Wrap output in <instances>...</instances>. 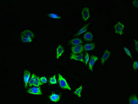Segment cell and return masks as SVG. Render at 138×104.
Returning <instances> with one entry per match:
<instances>
[{"instance_id": "cell-27", "label": "cell", "mask_w": 138, "mask_h": 104, "mask_svg": "<svg viewBox=\"0 0 138 104\" xmlns=\"http://www.w3.org/2000/svg\"><path fill=\"white\" fill-rule=\"evenodd\" d=\"M134 70H136L138 69V61H135L134 62L133 65Z\"/></svg>"}, {"instance_id": "cell-14", "label": "cell", "mask_w": 138, "mask_h": 104, "mask_svg": "<svg viewBox=\"0 0 138 104\" xmlns=\"http://www.w3.org/2000/svg\"><path fill=\"white\" fill-rule=\"evenodd\" d=\"M83 42L81 39L79 38H75L72 39L70 41V43L73 46L79 45H81Z\"/></svg>"}, {"instance_id": "cell-18", "label": "cell", "mask_w": 138, "mask_h": 104, "mask_svg": "<svg viewBox=\"0 0 138 104\" xmlns=\"http://www.w3.org/2000/svg\"><path fill=\"white\" fill-rule=\"evenodd\" d=\"M43 83H42L40 80V78L38 76H37L35 82H34L33 86H34L40 87V86L43 85Z\"/></svg>"}, {"instance_id": "cell-25", "label": "cell", "mask_w": 138, "mask_h": 104, "mask_svg": "<svg viewBox=\"0 0 138 104\" xmlns=\"http://www.w3.org/2000/svg\"><path fill=\"white\" fill-rule=\"evenodd\" d=\"M89 60V54L88 53H86V54L85 56V65L86 66L87 65L88 62Z\"/></svg>"}, {"instance_id": "cell-9", "label": "cell", "mask_w": 138, "mask_h": 104, "mask_svg": "<svg viewBox=\"0 0 138 104\" xmlns=\"http://www.w3.org/2000/svg\"><path fill=\"white\" fill-rule=\"evenodd\" d=\"M98 59V58L97 56L94 55L91 56L90 60L89 63V68L92 72H93V66L94 65L96 61Z\"/></svg>"}, {"instance_id": "cell-17", "label": "cell", "mask_w": 138, "mask_h": 104, "mask_svg": "<svg viewBox=\"0 0 138 104\" xmlns=\"http://www.w3.org/2000/svg\"><path fill=\"white\" fill-rule=\"evenodd\" d=\"M90 24V23L87 24L86 25H85L84 27L81 28L78 32L76 34V36H79V35L86 32L87 31V28H88V27Z\"/></svg>"}, {"instance_id": "cell-8", "label": "cell", "mask_w": 138, "mask_h": 104, "mask_svg": "<svg viewBox=\"0 0 138 104\" xmlns=\"http://www.w3.org/2000/svg\"><path fill=\"white\" fill-rule=\"evenodd\" d=\"M111 54V52L108 50H106L104 51L101 58V63L102 65H104L105 62L110 57Z\"/></svg>"}, {"instance_id": "cell-3", "label": "cell", "mask_w": 138, "mask_h": 104, "mask_svg": "<svg viewBox=\"0 0 138 104\" xmlns=\"http://www.w3.org/2000/svg\"><path fill=\"white\" fill-rule=\"evenodd\" d=\"M71 51L74 54H82L84 51V46L81 45L73 46L71 47Z\"/></svg>"}, {"instance_id": "cell-4", "label": "cell", "mask_w": 138, "mask_h": 104, "mask_svg": "<svg viewBox=\"0 0 138 104\" xmlns=\"http://www.w3.org/2000/svg\"><path fill=\"white\" fill-rule=\"evenodd\" d=\"M27 92L29 94L36 95H42V94L41 89L40 87L34 86L31 87L27 90Z\"/></svg>"}, {"instance_id": "cell-2", "label": "cell", "mask_w": 138, "mask_h": 104, "mask_svg": "<svg viewBox=\"0 0 138 104\" xmlns=\"http://www.w3.org/2000/svg\"><path fill=\"white\" fill-rule=\"evenodd\" d=\"M125 28V26L123 24L120 22L117 23L114 26L115 33L121 36L123 34V31Z\"/></svg>"}, {"instance_id": "cell-29", "label": "cell", "mask_w": 138, "mask_h": 104, "mask_svg": "<svg viewBox=\"0 0 138 104\" xmlns=\"http://www.w3.org/2000/svg\"><path fill=\"white\" fill-rule=\"evenodd\" d=\"M133 4L135 7H138V0H134L133 1Z\"/></svg>"}, {"instance_id": "cell-16", "label": "cell", "mask_w": 138, "mask_h": 104, "mask_svg": "<svg viewBox=\"0 0 138 104\" xmlns=\"http://www.w3.org/2000/svg\"><path fill=\"white\" fill-rule=\"evenodd\" d=\"M84 38L85 40L87 41H91L93 40L94 36L90 32H88L84 35Z\"/></svg>"}, {"instance_id": "cell-11", "label": "cell", "mask_w": 138, "mask_h": 104, "mask_svg": "<svg viewBox=\"0 0 138 104\" xmlns=\"http://www.w3.org/2000/svg\"><path fill=\"white\" fill-rule=\"evenodd\" d=\"M65 51L64 48L61 45H59L58 46V47H57V49H56V58L57 59H59L60 58L62 55L63 54L64 52Z\"/></svg>"}, {"instance_id": "cell-12", "label": "cell", "mask_w": 138, "mask_h": 104, "mask_svg": "<svg viewBox=\"0 0 138 104\" xmlns=\"http://www.w3.org/2000/svg\"><path fill=\"white\" fill-rule=\"evenodd\" d=\"M84 46V50L85 51H92L95 49V43H87Z\"/></svg>"}, {"instance_id": "cell-13", "label": "cell", "mask_w": 138, "mask_h": 104, "mask_svg": "<svg viewBox=\"0 0 138 104\" xmlns=\"http://www.w3.org/2000/svg\"><path fill=\"white\" fill-rule=\"evenodd\" d=\"M49 99L52 102H57L59 101L60 96L59 95L56 93H53L50 96Z\"/></svg>"}, {"instance_id": "cell-5", "label": "cell", "mask_w": 138, "mask_h": 104, "mask_svg": "<svg viewBox=\"0 0 138 104\" xmlns=\"http://www.w3.org/2000/svg\"><path fill=\"white\" fill-rule=\"evenodd\" d=\"M82 16L85 22H86L90 17V10L87 7L83 8L82 11Z\"/></svg>"}, {"instance_id": "cell-26", "label": "cell", "mask_w": 138, "mask_h": 104, "mask_svg": "<svg viewBox=\"0 0 138 104\" xmlns=\"http://www.w3.org/2000/svg\"><path fill=\"white\" fill-rule=\"evenodd\" d=\"M40 80L42 83L43 84H46L48 81V79L45 76L41 77H40Z\"/></svg>"}, {"instance_id": "cell-7", "label": "cell", "mask_w": 138, "mask_h": 104, "mask_svg": "<svg viewBox=\"0 0 138 104\" xmlns=\"http://www.w3.org/2000/svg\"><path fill=\"white\" fill-rule=\"evenodd\" d=\"M83 54H81L78 55L74 54L72 53L70 55V59L71 60H75L76 61H80L83 63H85L83 58Z\"/></svg>"}, {"instance_id": "cell-20", "label": "cell", "mask_w": 138, "mask_h": 104, "mask_svg": "<svg viewBox=\"0 0 138 104\" xmlns=\"http://www.w3.org/2000/svg\"><path fill=\"white\" fill-rule=\"evenodd\" d=\"M82 89V85L79 86L74 92V93L75 95H76L78 97H81V93Z\"/></svg>"}, {"instance_id": "cell-22", "label": "cell", "mask_w": 138, "mask_h": 104, "mask_svg": "<svg viewBox=\"0 0 138 104\" xmlns=\"http://www.w3.org/2000/svg\"><path fill=\"white\" fill-rule=\"evenodd\" d=\"M48 16L51 18L56 19H61V17L57 14L54 13H51L48 15Z\"/></svg>"}, {"instance_id": "cell-19", "label": "cell", "mask_w": 138, "mask_h": 104, "mask_svg": "<svg viewBox=\"0 0 138 104\" xmlns=\"http://www.w3.org/2000/svg\"><path fill=\"white\" fill-rule=\"evenodd\" d=\"M37 76L35 74H32L31 77L30 78V81H29V83H28V85L29 86L31 87L33 86V84H34L36 78Z\"/></svg>"}, {"instance_id": "cell-15", "label": "cell", "mask_w": 138, "mask_h": 104, "mask_svg": "<svg viewBox=\"0 0 138 104\" xmlns=\"http://www.w3.org/2000/svg\"><path fill=\"white\" fill-rule=\"evenodd\" d=\"M129 104H138V98L136 95H131L129 98Z\"/></svg>"}, {"instance_id": "cell-21", "label": "cell", "mask_w": 138, "mask_h": 104, "mask_svg": "<svg viewBox=\"0 0 138 104\" xmlns=\"http://www.w3.org/2000/svg\"><path fill=\"white\" fill-rule=\"evenodd\" d=\"M20 38L22 41L24 43H30L33 41V39L29 38L26 37L20 36Z\"/></svg>"}, {"instance_id": "cell-1", "label": "cell", "mask_w": 138, "mask_h": 104, "mask_svg": "<svg viewBox=\"0 0 138 104\" xmlns=\"http://www.w3.org/2000/svg\"><path fill=\"white\" fill-rule=\"evenodd\" d=\"M58 82L61 88L69 90H71V87H70L68 83L67 80L60 74H58Z\"/></svg>"}, {"instance_id": "cell-23", "label": "cell", "mask_w": 138, "mask_h": 104, "mask_svg": "<svg viewBox=\"0 0 138 104\" xmlns=\"http://www.w3.org/2000/svg\"><path fill=\"white\" fill-rule=\"evenodd\" d=\"M49 83L52 85L57 84V81L56 77V75H54L50 78Z\"/></svg>"}, {"instance_id": "cell-24", "label": "cell", "mask_w": 138, "mask_h": 104, "mask_svg": "<svg viewBox=\"0 0 138 104\" xmlns=\"http://www.w3.org/2000/svg\"><path fill=\"white\" fill-rule=\"evenodd\" d=\"M124 49L126 54H127L129 57H130L132 60H133V57H132V56H131V53H130V51L129 50V49L126 47H124Z\"/></svg>"}, {"instance_id": "cell-10", "label": "cell", "mask_w": 138, "mask_h": 104, "mask_svg": "<svg viewBox=\"0 0 138 104\" xmlns=\"http://www.w3.org/2000/svg\"><path fill=\"white\" fill-rule=\"evenodd\" d=\"M20 36L26 37L33 39L34 35L33 33L30 30H26L22 32L20 34Z\"/></svg>"}, {"instance_id": "cell-6", "label": "cell", "mask_w": 138, "mask_h": 104, "mask_svg": "<svg viewBox=\"0 0 138 104\" xmlns=\"http://www.w3.org/2000/svg\"><path fill=\"white\" fill-rule=\"evenodd\" d=\"M31 73L30 71L28 70H24V73L23 80L24 83V86L25 88L27 87L29 81L31 77Z\"/></svg>"}, {"instance_id": "cell-28", "label": "cell", "mask_w": 138, "mask_h": 104, "mask_svg": "<svg viewBox=\"0 0 138 104\" xmlns=\"http://www.w3.org/2000/svg\"><path fill=\"white\" fill-rule=\"evenodd\" d=\"M134 41L135 45V50H136V52H138V41L136 40H135V39H134Z\"/></svg>"}]
</instances>
